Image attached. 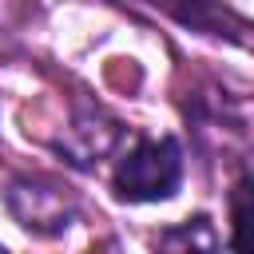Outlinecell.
<instances>
[{
    "label": "cell",
    "instance_id": "obj_1",
    "mask_svg": "<svg viewBox=\"0 0 254 254\" xmlns=\"http://www.w3.org/2000/svg\"><path fill=\"white\" fill-rule=\"evenodd\" d=\"M187 175V159H183V143L175 135H159V139H135L111 171V190L119 202H167L179 194Z\"/></svg>",
    "mask_w": 254,
    "mask_h": 254
},
{
    "label": "cell",
    "instance_id": "obj_2",
    "mask_svg": "<svg viewBox=\"0 0 254 254\" xmlns=\"http://www.w3.org/2000/svg\"><path fill=\"white\" fill-rule=\"evenodd\" d=\"M4 206L20 230L36 238H60L79 218V198L67 183L48 175H16L4 187Z\"/></svg>",
    "mask_w": 254,
    "mask_h": 254
},
{
    "label": "cell",
    "instance_id": "obj_3",
    "mask_svg": "<svg viewBox=\"0 0 254 254\" xmlns=\"http://www.w3.org/2000/svg\"><path fill=\"white\" fill-rule=\"evenodd\" d=\"M123 143V123L115 115H107L95 103H75V111L67 115V123L60 127V135L52 139V151L75 167V171H91L99 167L107 155H115Z\"/></svg>",
    "mask_w": 254,
    "mask_h": 254
},
{
    "label": "cell",
    "instance_id": "obj_4",
    "mask_svg": "<svg viewBox=\"0 0 254 254\" xmlns=\"http://www.w3.org/2000/svg\"><path fill=\"white\" fill-rule=\"evenodd\" d=\"M151 4L163 8V12H171L179 24H190L194 32L234 36V40H238V32H250L238 16H230L226 8H218V4H210V0H151Z\"/></svg>",
    "mask_w": 254,
    "mask_h": 254
},
{
    "label": "cell",
    "instance_id": "obj_5",
    "mask_svg": "<svg viewBox=\"0 0 254 254\" xmlns=\"http://www.w3.org/2000/svg\"><path fill=\"white\" fill-rule=\"evenodd\" d=\"M226 206H230V246L254 254V171H246L230 187Z\"/></svg>",
    "mask_w": 254,
    "mask_h": 254
},
{
    "label": "cell",
    "instance_id": "obj_6",
    "mask_svg": "<svg viewBox=\"0 0 254 254\" xmlns=\"http://www.w3.org/2000/svg\"><path fill=\"white\" fill-rule=\"evenodd\" d=\"M179 242H183V246H214V230H210L206 214H194V218H187L183 226L159 234V246H179Z\"/></svg>",
    "mask_w": 254,
    "mask_h": 254
}]
</instances>
